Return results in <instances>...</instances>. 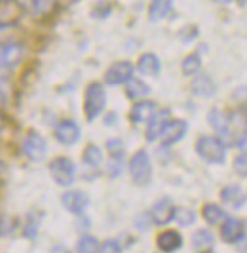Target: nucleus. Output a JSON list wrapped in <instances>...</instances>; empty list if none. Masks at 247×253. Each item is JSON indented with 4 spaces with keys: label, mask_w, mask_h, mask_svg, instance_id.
Masks as SVG:
<instances>
[{
    "label": "nucleus",
    "mask_w": 247,
    "mask_h": 253,
    "mask_svg": "<svg viewBox=\"0 0 247 253\" xmlns=\"http://www.w3.org/2000/svg\"><path fill=\"white\" fill-rule=\"evenodd\" d=\"M111 10H112V6L109 2H101V4H97V6L93 8L91 15H93V17H107V15L111 13Z\"/></svg>",
    "instance_id": "nucleus-34"
},
{
    "label": "nucleus",
    "mask_w": 247,
    "mask_h": 253,
    "mask_svg": "<svg viewBox=\"0 0 247 253\" xmlns=\"http://www.w3.org/2000/svg\"><path fill=\"white\" fill-rule=\"evenodd\" d=\"M49 175L61 187H71L76 177V166L69 156H57L49 162Z\"/></svg>",
    "instance_id": "nucleus-3"
},
{
    "label": "nucleus",
    "mask_w": 247,
    "mask_h": 253,
    "mask_svg": "<svg viewBox=\"0 0 247 253\" xmlns=\"http://www.w3.org/2000/svg\"><path fill=\"white\" fill-rule=\"evenodd\" d=\"M238 2H240V4H247V0H238Z\"/></svg>",
    "instance_id": "nucleus-41"
},
{
    "label": "nucleus",
    "mask_w": 247,
    "mask_h": 253,
    "mask_svg": "<svg viewBox=\"0 0 247 253\" xmlns=\"http://www.w3.org/2000/svg\"><path fill=\"white\" fill-rule=\"evenodd\" d=\"M221 198L226 206L236 208V210L242 208L244 202H246V194H244L242 187H238V185H228V187H224V189L221 190Z\"/></svg>",
    "instance_id": "nucleus-19"
},
{
    "label": "nucleus",
    "mask_w": 247,
    "mask_h": 253,
    "mask_svg": "<svg viewBox=\"0 0 247 253\" xmlns=\"http://www.w3.org/2000/svg\"><path fill=\"white\" fill-rule=\"evenodd\" d=\"M173 219H175L181 227H190V225L196 221V213H194V210H190V208H175Z\"/></svg>",
    "instance_id": "nucleus-29"
},
{
    "label": "nucleus",
    "mask_w": 247,
    "mask_h": 253,
    "mask_svg": "<svg viewBox=\"0 0 247 253\" xmlns=\"http://www.w3.org/2000/svg\"><path fill=\"white\" fill-rule=\"evenodd\" d=\"M169 122V111L167 109H162V111H156L154 116L148 120V127H147V133H145V137L147 141H156L160 139L162 131H164V127L165 124Z\"/></svg>",
    "instance_id": "nucleus-13"
},
{
    "label": "nucleus",
    "mask_w": 247,
    "mask_h": 253,
    "mask_svg": "<svg viewBox=\"0 0 247 253\" xmlns=\"http://www.w3.org/2000/svg\"><path fill=\"white\" fill-rule=\"evenodd\" d=\"M202 217L209 225H219V223H222L226 219V213H224V210H222L221 206H217V204H206L202 208Z\"/></svg>",
    "instance_id": "nucleus-25"
},
{
    "label": "nucleus",
    "mask_w": 247,
    "mask_h": 253,
    "mask_svg": "<svg viewBox=\"0 0 247 253\" xmlns=\"http://www.w3.org/2000/svg\"><path fill=\"white\" fill-rule=\"evenodd\" d=\"M148 215H150L154 225H167V223H171L173 215H175V206H173L171 198H160L158 202H154Z\"/></svg>",
    "instance_id": "nucleus-12"
},
{
    "label": "nucleus",
    "mask_w": 247,
    "mask_h": 253,
    "mask_svg": "<svg viewBox=\"0 0 247 253\" xmlns=\"http://www.w3.org/2000/svg\"><path fill=\"white\" fill-rule=\"evenodd\" d=\"M99 248H101L99 240L89 234L80 236V240L76 242V253H99Z\"/></svg>",
    "instance_id": "nucleus-27"
},
{
    "label": "nucleus",
    "mask_w": 247,
    "mask_h": 253,
    "mask_svg": "<svg viewBox=\"0 0 247 253\" xmlns=\"http://www.w3.org/2000/svg\"><path fill=\"white\" fill-rule=\"evenodd\" d=\"M234 101H238L242 107H247V88H238L234 91Z\"/></svg>",
    "instance_id": "nucleus-35"
},
{
    "label": "nucleus",
    "mask_w": 247,
    "mask_h": 253,
    "mask_svg": "<svg viewBox=\"0 0 247 253\" xmlns=\"http://www.w3.org/2000/svg\"><path fill=\"white\" fill-rule=\"evenodd\" d=\"M21 17H23V10L15 0H0V25L19 27Z\"/></svg>",
    "instance_id": "nucleus-11"
},
{
    "label": "nucleus",
    "mask_w": 247,
    "mask_h": 253,
    "mask_svg": "<svg viewBox=\"0 0 247 253\" xmlns=\"http://www.w3.org/2000/svg\"><path fill=\"white\" fill-rule=\"evenodd\" d=\"M53 135H55V139L59 141L61 145L71 147V145H74L76 141L80 139V127H78V124H76L74 120L65 118V120H61V122L55 126Z\"/></svg>",
    "instance_id": "nucleus-9"
},
{
    "label": "nucleus",
    "mask_w": 247,
    "mask_h": 253,
    "mask_svg": "<svg viewBox=\"0 0 247 253\" xmlns=\"http://www.w3.org/2000/svg\"><path fill=\"white\" fill-rule=\"evenodd\" d=\"M61 204L69 213L82 215L87 210V206H89V196L84 190H67V192H63Z\"/></svg>",
    "instance_id": "nucleus-7"
},
{
    "label": "nucleus",
    "mask_w": 247,
    "mask_h": 253,
    "mask_svg": "<svg viewBox=\"0 0 247 253\" xmlns=\"http://www.w3.org/2000/svg\"><path fill=\"white\" fill-rule=\"evenodd\" d=\"M49 253H73L67 246H63V244H55L51 250H49Z\"/></svg>",
    "instance_id": "nucleus-37"
},
{
    "label": "nucleus",
    "mask_w": 247,
    "mask_h": 253,
    "mask_svg": "<svg viewBox=\"0 0 247 253\" xmlns=\"http://www.w3.org/2000/svg\"><path fill=\"white\" fill-rule=\"evenodd\" d=\"M133 73H135V65L131 61H116L112 63L107 73H105V84L109 86H120V84H125L127 80L133 78Z\"/></svg>",
    "instance_id": "nucleus-6"
},
{
    "label": "nucleus",
    "mask_w": 247,
    "mask_h": 253,
    "mask_svg": "<svg viewBox=\"0 0 247 253\" xmlns=\"http://www.w3.org/2000/svg\"><path fill=\"white\" fill-rule=\"evenodd\" d=\"M15 2L19 4L23 13H29L35 19L48 17L49 13L53 12V8L57 6L55 0H15Z\"/></svg>",
    "instance_id": "nucleus-8"
},
{
    "label": "nucleus",
    "mask_w": 247,
    "mask_h": 253,
    "mask_svg": "<svg viewBox=\"0 0 247 253\" xmlns=\"http://www.w3.org/2000/svg\"><path fill=\"white\" fill-rule=\"evenodd\" d=\"M107 151L112 158H122L124 156V143L120 139H109L107 141Z\"/></svg>",
    "instance_id": "nucleus-30"
},
{
    "label": "nucleus",
    "mask_w": 247,
    "mask_h": 253,
    "mask_svg": "<svg viewBox=\"0 0 247 253\" xmlns=\"http://www.w3.org/2000/svg\"><path fill=\"white\" fill-rule=\"evenodd\" d=\"M107 171L111 177H118L122 173V158H111V162L107 166Z\"/></svg>",
    "instance_id": "nucleus-32"
},
{
    "label": "nucleus",
    "mask_w": 247,
    "mask_h": 253,
    "mask_svg": "<svg viewBox=\"0 0 247 253\" xmlns=\"http://www.w3.org/2000/svg\"><path fill=\"white\" fill-rule=\"evenodd\" d=\"M209 124L215 127V131L224 137L226 141H230V131H228V116L222 113L221 109H213L209 113Z\"/></svg>",
    "instance_id": "nucleus-22"
},
{
    "label": "nucleus",
    "mask_w": 247,
    "mask_h": 253,
    "mask_svg": "<svg viewBox=\"0 0 247 253\" xmlns=\"http://www.w3.org/2000/svg\"><path fill=\"white\" fill-rule=\"evenodd\" d=\"M156 246L164 253H175L183 246V236L177 230H164L156 238Z\"/></svg>",
    "instance_id": "nucleus-14"
},
{
    "label": "nucleus",
    "mask_w": 247,
    "mask_h": 253,
    "mask_svg": "<svg viewBox=\"0 0 247 253\" xmlns=\"http://www.w3.org/2000/svg\"><path fill=\"white\" fill-rule=\"evenodd\" d=\"M173 10V0H152L150 8H148V17L150 21H162L165 19Z\"/></svg>",
    "instance_id": "nucleus-21"
},
{
    "label": "nucleus",
    "mask_w": 247,
    "mask_h": 253,
    "mask_svg": "<svg viewBox=\"0 0 247 253\" xmlns=\"http://www.w3.org/2000/svg\"><path fill=\"white\" fill-rule=\"evenodd\" d=\"M186 129H188L186 120H179V118H177V120H169L160 135L162 145H164V147H171L175 143H179V141L186 135Z\"/></svg>",
    "instance_id": "nucleus-10"
},
{
    "label": "nucleus",
    "mask_w": 247,
    "mask_h": 253,
    "mask_svg": "<svg viewBox=\"0 0 247 253\" xmlns=\"http://www.w3.org/2000/svg\"><path fill=\"white\" fill-rule=\"evenodd\" d=\"M82 160H84L86 168H91V169L97 171L101 164H103V151L99 149L97 145H87L84 152H82Z\"/></svg>",
    "instance_id": "nucleus-24"
},
{
    "label": "nucleus",
    "mask_w": 247,
    "mask_h": 253,
    "mask_svg": "<svg viewBox=\"0 0 247 253\" xmlns=\"http://www.w3.org/2000/svg\"><path fill=\"white\" fill-rule=\"evenodd\" d=\"M74 2H76V0H55V4H59V6H71Z\"/></svg>",
    "instance_id": "nucleus-38"
},
{
    "label": "nucleus",
    "mask_w": 247,
    "mask_h": 253,
    "mask_svg": "<svg viewBox=\"0 0 247 253\" xmlns=\"http://www.w3.org/2000/svg\"><path fill=\"white\" fill-rule=\"evenodd\" d=\"M160 59L154 53H143L137 61V71L145 76H158L160 73Z\"/></svg>",
    "instance_id": "nucleus-18"
},
{
    "label": "nucleus",
    "mask_w": 247,
    "mask_h": 253,
    "mask_svg": "<svg viewBox=\"0 0 247 253\" xmlns=\"http://www.w3.org/2000/svg\"><path fill=\"white\" fill-rule=\"evenodd\" d=\"M99 253H122V248L118 246V242L116 240H107L101 244Z\"/></svg>",
    "instance_id": "nucleus-33"
},
{
    "label": "nucleus",
    "mask_w": 247,
    "mask_h": 253,
    "mask_svg": "<svg viewBox=\"0 0 247 253\" xmlns=\"http://www.w3.org/2000/svg\"><path fill=\"white\" fill-rule=\"evenodd\" d=\"M156 111H158V105L154 101H137L133 109L129 111V120L133 124H143V122H148Z\"/></svg>",
    "instance_id": "nucleus-15"
},
{
    "label": "nucleus",
    "mask_w": 247,
    "mask_h": 253,
    "mask_svg": "<svg viewBox=\"0 0 247 253\" xmlns=\"http://www.w3.org/2000/svg\"><path fill=\"white\" fill-rule=\"evenodd\" d=\"M21 152H23L31 162H40L48 154V143H46V139L38 131L31 129V131H27V135L23 137Z\"/></svg>",
    "instance_id": "nucleus-5"
},
{
    "label": "nucleus",
    "mask_w": 247,
    "mask_h": 253,
    "mask_svg": "<svg viewBox=\"0 0 247 253\" xmlns=\"http://www.w3.org/2000/svg\"><path fill=\"white\" fill-rule=\"evenodd\" d=\"M244 230H246V227H244V223L240 219H224L221 227V236L224 242L236 244L238 240H242Z\"/></svg>",
    "instance_id": "nucleus-16"
},
{
    "label": "nucleus",
    "mask_w": 247,
    "mask_h": 253,
    "mask_svg": "<svg viewBox=\"0 0 247 253\" xmlns=\"http://www.w3.org/2000/svg\"><path fill=\"white\" fill-rule=\"evenodd\" d=\"M215 4H221V6H228V4H232L234 0H213Z\"/></svg>",
    "instance_id": "nucleus-39"
},
{
    "label": "nucleus",
    "mask_w": 247,
    "mask_h": 253,
    "mask_svg": "<svg viewBox=\"0 0 247 253\" xmlns=\"http://www.w3.org/2000/svg\"><path fill=\"white\" fill-rule=\"evenodd\" d=\"M125 93H127V97H129V99L137 101V99L147 97L148 93H150V88H148L143 80H139V78H131V80H127V82H125Z\"/></svg>",
    "instance_id": "nucleus-23"
},
{
    "label": "nucleus",
    "mask_w": 247,
    "mask_h": 253,
    "mask_svg": "<svg viewBox=\"0 0 247 253\" xmlns=\"http://www.w3.org/2000/svg\"><path fill=\"white\" fill-rule=\"evenodd\" d=\"M38 230H40V219H38L35 213H29L23 221L21 234H23L27 240H35V238L38 236Z\"/></svg>",
    "instance_id": "nucleus-26"
},
{
    "label": "nucleus",
    "mask_w": 247,
    "mask_h": 253,
    "mask_svg": "<svg viewBox=\"0 0 247 253\" xmlns=\"http://www.w3.org/2000/svg\"><path fill=\"white\" fill-rule=\"evenodd\" d=\"M107 107V93L103 84L91 82L86 89V99H84V113L89 122H93L99 114L105 111Z\"/></svg>",
    "instance_id": "nucleus-2"
},
{
    "label": "nucleus",
    "mask_w": 247,
    "mask_h": 253,
    "mask_svg": "<svg viewBox=\"0 0 247 253\" xmlns=\"http://www.w3.org/2000/svg\"><path fill=\"white\" fill-rule=\"evenodd\" d=\"M129 173H131V179L135 185H141L145 187L150 183V177H152V164H150V156L145 149L137 151L131 160H129Z\"/></svg>",
    "instance_id": "nucleus-4"
},
{
    "label": "nucleus",
    "mask_w": 247,
    "mask_h": 253,
    "mask_svg": "<svg viewBox=\"0 0 247 253\" xmlns=\"http://www.w3.org/2000/svg\"><path fill=\"white\" fill-rule=\"evenodd\" d=\"M192 93L194 95H200V97H211L213 93H215V82L211 80V76L207 75H198L194 78V82H192Z\"/></svg>",
    "instance_id": "nucleus-20"
},
{
    "label": "nucleus",
    "mask_w": 247,
    "mask_h": 253,
    "mask_svg": "<svg viewBox=\"0 0 247 253\" xmlns=\"http://www.w3.org/2000/svg\"><path fill=\"white\" fill-rule=\"evenodd\" d=\"M234 171L242 177H247V152H242L234 158Z\"/></svg>",
    "instance_id": "nucleus-31"
},
{
    "label": "nucleus",
    "mask_w": 247,
    "mask_h": 253,
    "mask_svg": "<svg viewBox=\"0 0 247 253\" xmlns=\"http://www.w3.org/2000/svg\"><path fill=\"white\" fill-rule=\"evenodd\" d=\"M196 152L209 164H222L226 160V145L224 141L213 135H202L196 141Z\"/></svg>",
    "instance_id": "nucleus-1"
},
{
    "label": "nucleus",
    "mask_w": 247,
    "mask_h": 253,
    "mask_svg": "<svg viewBox=\"0 0 247 253\" xmlns=\"http://www.w3.org/2000/svg\"><path fill=\"white\" fill-rule=\"evenodd\" d=\"M4 124H6V118H4V116H2V113H0V129L4 127Z\"/></svg>",
    "instance_id": "nucleus-40"
},
{
    "label": "nucleus",
    "mask_w": 247,
    "mask_h": 253,
    "mask_svg": "<svg viewBox=\"0 0 247 253\" xmlns=\"http://www.w3.org/2000/svg\"><path fill=\"white\" fill-rule=\"evenodd\" d=\"M200 69H202V57L198 53H190V55H186L185 59H183V73L186 76L198 75Z\"/></svg>",
    "instance_id": "nucleus-28"
},
{
    "label": "nucleus",
    "mask_w": 247,
    "mask_h": 253,
    "mask_svg": "<svg viewBox=\"0 0 247 253\" xmlns=\"http://www.w3.org/2000/svg\"><path fill=\"white\" fill-rule=\"evenodd\" d=\"M4 82H6V78L0 80V113H2V109L6 107V103H8V91L4 88Z\"/></svg>",
    "instance_id": "nucleus-36"
},
{
    "label": "nucleus",
    "mask_w": 247,
    "mask_h": 253,
    "mask_svg": "<svg viewBox=\"0 0 247 253\" xmlns=\"http://www.w3.org/2000/svg\"><path fill=\"white\" fill-rule=\"evenodd\" d=\"M192 248L196 253H213V248H215L213 234L206 228L196 230L194 236H192Z\"/></svg>",
    "instance_id": "nucleus-17"
}]
</instances>
